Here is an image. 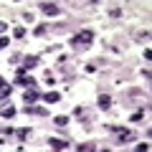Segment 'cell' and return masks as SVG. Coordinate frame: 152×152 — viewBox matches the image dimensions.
Returning <instances> with one entry per match:
<instances>
[{"label":"cell","mask_w":152,"mask_h":152,"mask_svg":"<svg viewBox=\"0 0 152 152\" xmlns=\"http://www.w3.org/2000/svg\"><path fill=\"white\" fill-rule=\"evenodd\" d=\"M13 36H15V38H23V36H26V28H23V26H18L15 31H13Z\"/></svg>","instance_id":"5bb4252c"},{"label":"cell","mask_w":152,"mask_h":152,"mask_svg":"<svg viewBox=\"0 0 152 152\" xmlns=\"http://www.w3.org/2000/svg\"><path fill=\"white\" fill-rule=\"evenodd\" d=\"M137 152H150V145H147V142H142V145H137Z\"/></svg>","instance_id":"ac0fdd59"},{"label":"cell","mask_w":152,"mask_h":152,"mask_svg":"<svg viewBox=\"0 0 152 152\" xmlns=\"http://www.w3.org/2000/svg\"><path fill=\"white\" fill-rule=\"evenodd\" d=\"M99 107H102V109H109V107H112V99H109L107 94H102V96H99Z\"/></svg>","instance_id":"30bf717a"},{"label":"cell","mask_w":152,"mask_h":152,"mask_svg":"<svg viewBox=\"0 0 152 152\" xmlns=\"http://www.w3.org/2000/svg\"><path fill=\"white\" fill-rule=\"evenodd\" d=\"M18 152H23V150H18Z\"/></svg>","instance_id":"603a6c76"},{"label":"cell","mask_w":152,"mask_h":152,"mask_svg":"<svg viewBox=\"0 0 152 152\" xmlns=\"http://www.w3.org/2000/svg\"><path fill=\"white\" fill-rule=\"evenodd\" d=\"M41 10H43L46 15H58L61 8H58V5H53V3H41Z\"/></svg>","instance_id":"7a4b0ae2"},{"label":"cell","mask_w":152,"mask_h":152,"mask_svg":"<svg viewBox=\"0 0 152 152\" xmlns=\"http://www.w3.org/2000/svg\"><path fill=\"white\" fill-rule=\"evenodd\" d=\"M46 31H48V28H46V26H36V31H33V33H36V36L41 38V36H46Z\"/></svg>","instance_id":"4fadbf2b"},{"label":"cell","mask_w":152,"mask_h":152,"mask_svg":"<svg viewBox=\"0 0 152 152\" xmlns=\"http://www.w3.org/2000/svg\"><path fill=\"white\" fill-rule=\"evenodd\" d=\"M23 99H26V104L31 107L33 102H38V99H41V91H33V89H31V91H26V96H23Z\"/></svg>","instance_id":"5b68a950"},{"label":"cell","mask_w":152,"mask_h":152,"mask_svg":"<svg viewBox=\"0 0 152 152\" xmlns=\"http://www.w3.org/2000/svg\"><path fill=\"white\" fill-rule=\"evenodd\" d=\"M56 124H58V127H64V124H69V117H56Z\"/></svg>","instance_id":"e0dca14e"},{"label":"cell","mask_w":152,"mask_h":152,"mask_svg":"<svg viewBox=\"0 0 152 152\" xmlns=\"http://www.w3.org/2000/svg\"><path fill=\"white\" fill-rule=\"evenodd\" d=\"M13 114H15V107H10V104H8V107H3V109H0V117H3V119H10Z\"/></svg>","instance_id":"9c48e42d"},{"label":"cell","mask_w":152,"mask_h":152,"mask_svg":"<svg viewBox=\"0 0 152 152\" xmlns=\"http://www.w3.org/2000/svg\"><path fill=\"white\" fill-rule=\"evenodd\" d=\"M36 64H38V58H36V56H28V58H26V66H20V69H23V71H26V69H33Z\"/></svg>","instance_id":"7c38bea8"},{"label":"cell","mask_w":152,"mask_h":152,"mask_svg":"<svg viewBox=\"0 0 152 152\" xmlns=\"http://www.w3.org/2000/svg\"><path fill=\"white\" fill-rule=\"evenodd\" d=\"M18 84H20V86H28V89H33V86H36V79H33V76H26V74H20V76H18Z\"/></svg>","instance_id":"3957f363"},{"label":"cell","mask_w":152,"mask_h":152,"mask_svg":"<svg viewBox=\"0 0 152 152\" xmlns=\"http://www.w3.org/2000/svg\"><path fill=\"white\" fill-rule=\"evenodd\" d=\"M58 99H61V94H58V91H46V94H43V102H48V104L58 102Z\"/></svg>","instance_id":"ba28073f"},{"label":"cell","mask_w":152,"mask_h":152,"mask_svg":"<svg viewBox=\"0 0 152 152\" xmlns=\"http://www.w3.org/2000/svg\"><path fill=\"white\" fill-rule=\"evenodd\" d=\"M8 43H10V41H8V36H0V48H5Z\"/></svg>","instance_id":"44dd1931"},{"label":"cell","mask_w":152,"mask_h":152,"mask_svg":"<svg viewBox=\"0 0 152 152\" xmlns=\"http://www.w3.org/2000/svg\"><path fill=\"white\" fill-rule=\"evenodd\" d=\"M0 96L5 99V96H10V86H8L5 81H3V79H0Z\"/></svg>","instance_id":"8fae6325"},{"label":"cell","mask_w":152,"mask_h":152,"mask_svg":"<svg viewBox=\"0 0 152 152\" xmlns=\"http://www.w3.org/2000/svg\"><path fill=\"white\" fill-rule=\"evenodd\" d=\"M94 41V33L91 31H81V33H76L74 38H71V43L74 46H89Z\"/></svg>","instance_id":"6da1fadb"},{"label":"cell","mask_w":152,"mask_h":152,"mask_svg":"<svg viewBox=\"0 0 152 152\" xmlns=\"http://www.w3.org/2000/svg\"><path fill=\"white\" fill-rule=\"evenodd\" d=\"M48 145L51 147H53V150H66V147H69V142H66V140H56V137H53V140H48Z\"/></svg>","instance_id":"8992f818"},{"label":"cell","mask_w":152,"mask_h":152,"mask_svg":"<svg viewBox=\"0 0 152 152\" xmlns=\"http://www.w3.org/2000/svg\"><path fill=\"white\" fill-rule=\"evenodd\" d=\"M18 132V137H20V140H26V137H28V132H31V129H28V127H20V129H15Z\"/></svg>","instance_id":"9a60e30c"},{"label":"cell","mask_w":152,"mask_h":152,"mask_svg":"<svg viewBox=\"0 0 152 152\" xmlns=\"http://www.w3.org/2000/svg\"><path fill=\"white\" fill-rule=\"evenodd\" d=\"M117 132H119V134H117L119 142H129L132 137H134V132H129V129H117Z\"/></svg>","instance_id":"52a82bcc"},{"label":"cell","mask_w":152,"mask_h":152,"mask_svg":"<svg viewBox=\"0 0 152 152\" xmlns=\"http://www.w3.org/2000/svg\"><path fill=\"white\" fill-rule=\"evenodd\" d=\"M142 117H145V112L140 109V112H134V114H132V122H142Z\"/></svg>","instance_id":"2e32d148"},{"label":"cell","mask_w":152,"mask_h":152,"mask_svg":"<svg viewBox=\"0 0 152 152\" xmlns=\"http://www.w3.org/2000/svg\"><path fill=\"white\" fill-rule=\"evenodd\" d=\"M91 150H94L91 142H89V145H81V147H79V152H91Z\"/></svg>","instance_id":"d6986e66"},{"label":"cell","mask_w":152,"mask_h":152,"mask_svg":"<svg viewBox=\"0 0 152 152\" xmlns=\"http://www.w3.org/2000/svg\"><path fill=\"white\" fill-rule=\"evenodd\" d=\"M3 31H8V26H5L3 20H0V36H3Z\"/></svg>","instance_id":"7402d4cb"},{"label":"cell","mask_w":152,"mask_h":152,"mask_svg":"<svg viewBox=\"0 0 152 152\" xmlns=\"http://www.w3.org/2000/svg\"><path fill=\"white\" fill-rule=\"evenodd\" d=\"M23 112H26V114H41V117H46V114H48L43 107H28V104L23 107Z\"/></svg>","instance_id":"277c9868"},{"label":"cell","mask_w":152,"mask_h":152,"mask_svg":"<svg viewBox=\"0 0 152 152\" xmlns=\"http://www.w3.org/2000/svg\"><path fill=\"white\" fill-rule=\"evenodd\" d=\"M109 15H112V18H119L122 10H119V8H112V10H109Z\"/></svg>","instance_id":"ffe728a7"}]
</instances>
